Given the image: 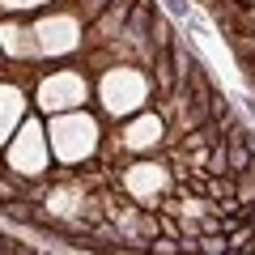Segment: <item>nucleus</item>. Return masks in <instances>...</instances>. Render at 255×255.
<instances>
[{"mask_svg":"<svg viewBox=\"0 0 255 255\" xmlns=\"http://www.w3.org/2000/svg\"><path fill=\"white\" fill-rule=\"evenodd\" d=\"M51 149L60 162H81L98 149V119L81 115V111H68V115H55L51 119Z\"/></svg>","mask_w":255,"mask_h":255,"instance_id":"nucleus-1","label":"nucleus"},{"mask_svg":"<svg viewBox=\"0 0 255 255\" xmlns=\"http://www.w3.org/2000/svg\"><path fill=\"white\" fill-rule=\"evenodd\" d=\"M98 94H102V107H107V115H132V111H136L140 102L149 98V81H145V73H136V68L115 64V68L102 77Z\"/></svg>","mask_w":255,"mask_h":255,"instance_id":"nucleus-2","label":"nucleus"},{"mask_svg":"<svg viewBox=\"0 0 255 255\" xmlns=\"http://www.w3.org/2000/svg\"><path fill=\"white\" fill-rule=\"evenodd\" d=\"M4 162L13 174H26V179H38L47 170V132L38 119H26L21 132H13V140L4 145Z\"/></svg>","mask_w":255,"mask_h":255,"instance_id":"nucleus-3","label":"nucleus"},{"mask_svg":"<svg viewBox=\"0 0 255 255\" xmlns=\"http://www.w3.org/2000/svg\"><path fill=\"white\" fill-rule=\"evenodd\" d=\"M90 98V81H85L81 73H73V68H64V73H51L38 81V111H47V115H68V111H77L81 102Z\"/></svg>","mask_w":255,"mask_h":255,"instance_id":"nucleus-4","label":"nucleus"},{"mask_svg":"<svg viewBox=\"0 0 255 255\" xmlns=\"http://www.w3.org/2000/svg\"><path fill=\"white\" fill-rule=\"evenodd\" d=\"M30 34H34L38 55H68V51L81 47V26H77L73 13H51V17H43Z\"/></svg>","mask_w":255,"mask_h":255,"instance_id":"nucleus-5","label":"nucleus"},{"mask_svg":"<svg viewBox=\"0 0 255 255\" xmlns=\"http://www.w3.org/2000/svg\"><path fill=\"white\" fill-rule=\"evenodd\" d=\"M170 187V170L157 162H136V166H128L124 170V191L132 196V200H157L162 191Z\"/></svg>","mask_w":255,"mask_h":255,"instance_id":"nucleus-6","label":"nucleus"},{"mask_svg":"<svg viewBox=\"0 0 255 255\" xmlns=\"http://www.w3.org/2000/svg\"><path fill=\"white\" fill-rule=\"evenodd\" d=\"M162 136H166V124H162V115H140V119H132V124L124 128V149H153V145H162Z\"/></svg>","mask_w":255,"mask_h":255,"instance_id":"nucleus-7","label":"nucleus"},{"mask_svg":"<svg viewBox=\"0 0 255 255\" xmlns=\"http://www.w3.org/2000/svg\"><path fill=\"white\" fill-rule=\"evenodd\" d=\"M21 115H26V94H21V85H0V145L17 132Z\"/></svg>","mask_w":255,"mask_h":255,"instance_id":"nucleus-8","label":"nucleus"},{"mask_svg":"<svg viewBox=\"0 0 255 255\" xmlns=\"http://www.w3.org/2000/svg\"><path fill=\"white\" fill-rule=\"evenodd\" d=\"M0 55H17V60H34L38 47H34V34H30L21 21H4L0 26Z\"/></svg>","mask_w":255,"mask_h":255,"instance_id":"nucleus-9","label":"nucleus"},{"mask_svg":"<svg viewBox=\"0 0 255 255\" xmlns=\"http://www.w3.org/2000/svg\"><path fill=\"white\" fill-rule=\"evenodd\" d=\"M81 204H85V187H81V183L51 187V196H47V213H51V217H77Z\"/></svg>","mask_w":255,"mask_h":255,"instance_id":"nucleus-10","label":"nucleus"},{"mask_svg":"<svg viewBox=\"0 0 255 255\" xmlns=\"http://www.w3.org/2000/svg\"><path fill=\"white\" fill-rule=\"evenodd\" d=\"M196 251H204V255H226V238H217V234H196Z\"/></svg>","mask_w":255,"mask_h":255,"instance_id":"nucleus-11","label":"nucleus"},{"mask_svg":"<svg viewBox=\"0 0 255 255\" xmlns=\"http://www.w3.org/2000/svg\"><path fill=\"white\" fill-rule=\"evenodd\" d=\"M238 204H251L255 200V166H247V179H243V191L234 196Z\"/></svg>","mask_w":255,"mask_h":255,"instance_id":"nucleus-12","label":"nucleus"},{"mask_svg":"<svg viewBox=\"0 0 255 255\" xmlns=\"http://www.w3.org/2000/svg\"><path fill=\"white\" fill-rule=\"evenodd\" d=\"M153 255H179V243H174V238H153Z\"/></svg>","mask_w":255,"mask_h":255,"instance_id":"nucleus-13","label":"nucleus"},{"mask_svg":"<svg viewBox=\"0 0 255 255\" xmlns=\"http://www.w3.org/2000/svg\"><path fill=\"white\" fill-rule=\"evenodd\" d=\"M77 4H81V13H85V17H98L107 0H77Z\"/></svg>","mask_w":255,"mask_h":255,"instance_id":"nucleus-14","label":"nucleus"},{"mask_svg":"<svg viewBox=\"0 0 255 255\" xmlns=\"http://www.w3.org/2000/svg\"><path fill=\"white\" fill-rule=\"evenodd\" d=\"M4 9H38V4H47V0H0Z\"/></svg>","mask_w":255,"mask_h":255,"instance_id":"nucleus-15","label":"nucleus"},{"mask_svg":"<svg viewBox=\"0 0 255 255\" xmlns=\"http://www.w3.org/2000/svg\"><path fill=\"white\" fill-rule=\"evenodd\" d=\"M17 196V187H9V183H0V200H13Z\"/></svg>","mask_w":255,"mask_h":255,"instance_id":"nucleus-16","label":"nucleus"},{"mask_svg":"<svg viewBox=\"0 0 255 255\" xmlns=\"http://www.w3.org/2000/svg\"><path fill=\"white\" fill-rule=\"evenodd\" d=\"M247 9H255V0H247Z\"/></svg>","mask_w":255,"mask_h":255,"instance_id":"nucleus-17","label":"nucleus"}]
</instances>
